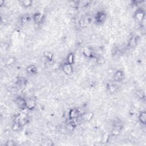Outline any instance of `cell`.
Instances as JSON below:
<instances>
[{
  "label": "cell",
  "instance_id": "cell-17",
  "mask_svg": "<svg viewBox=\"0 0 146 146\" xmlns=\"http://www.w3.org/2000/svg\"><path fill=\"white\" fill-rule=\"evenodd\" d=\"M21 5L25 8H28L30 7L33 4V1L30 0H25V1H20Z\"/></svg>",
  "mask_w": 146,
  "mask_h": 146
},
{
  "label": "cell",
  "instance_id": "cell-7",
  "mask_svg": "<svg viewBox=\"0 0 146 146\" xmlns=\"http://www.w3.org/2000/svg\"><path fill=\"white\" fill-rule=\"evenodd\" d=\"M26 109L29 110H33L35 108L36 102L35 99L33 98H29V99H26Z\"/></svg>",
  "mask_w": 146,
  "mask_h": 146
},
{
  "label": "cell",
  "instance_id": "cell-8",
  "mask_svg": "<svg viewBox=\"0 0 146 146\" xmlns=\"http://www.w3.org/2000/svg\"><path fill=\"white\" fill-rule=\"evenodd\" d=\"M114 81L117 82H122L124 78V73L122 70H118L114 74Z\"/></svg>",
  "mask_w": 146,
  "mask_h": 146
},
{
  "label": "cell",
  "instance_id": "cell-2",
  "mask_svg": "<svg viewBox=\"0 0 146 146\" xmlns=\"http://www.w3.org/2000/svg\"><path fill=\"white\" fill-rule=\"evenodd\" d=\"M123 124L119 120H117L114 122L113 129L111 131L112 135L113 136H118L120 134L123 130Z\"/></svg>",
  "mask_w": 146,
  "mask_h": 146
},
{
  "label": "cell",
  "instance_id": "cell-13",
  "mask_svg": "<svg viewBox=\"0 0 146 146\" xmlns=\"http://www.w3.org/2000/svg\"><path fill=\"white\" fill-rule=\"evenodd\" d=\"M83 53L84 56L88 57V58H93L94 56V52H93L92 50H91V49H89V48H86V49H84L83 50Z\"/></svg>",
  "mask_w": 146,
  "mask_h": 146
},
{
  "label": "cell",
  "instance_id": "cell-10",
  "mask_svg": "<svg viewBox=\"0 0 146 146\" xmlns=\"http://www.w3.org/2000/svg\"><path fill=\"white\" fill-rule=\"evenodd\" d=\"M94 116V114L92 112H88V113H86L83 114V115H81L82 119L86 121V122H88L92 119Z\"/></svg>",
  "mask_w": 146,
  "mask_h": 146
},
{
  "label": "cell",
  "instance_id": "cell-16",
  "mask_svg": "<svg viewBox=\"0 0 146 146\" xmlns=\"http://www.w3.org/2000/svg\"><path fill=\"white\" fill-rule=\"evenodd\" d=\"M42 14L40 13H36L32 16V18L35 23L40 22L42 19Z\"/></svg>",
  "mask_w": 146,
  "mask_h": 146
},
{
  "label": "cell",
  "instance_id": "cell-6",
  "mask_svg": "<svg viewBox=\"0 0 146 146\" xmlns=\"http://www.w3.org/2000/svg\"><path fill=\"white\" fill-rule=\"evenodd\" d=\"M62 70L67 75L72 74L74 72L72 65L66 62L62 65Z\"/></svg>",
  "mask_w": 146,
  "mask_h": 146
},
{
  "label": "cell",
  "instance_id": "cell-14",
  "mask_svg": "<svg viewBox=\"0 0 146 146\" xmlns=\"http://www.w3.org/2000/svg\"><path fill=\"white\" fill-rule=\"evenodd\" d=\"M107 90H108L110 93H114L117 91L118 87L115 84L110 83L107 85Z\"/></svg>",
  "mask_w": 146,
  "mask_h": 146
},
{
  "label": "cell",
  "instance_id": "cell-5",
  "mask_svg": "<svg viewBox=\"0 0 146 146\" xmlns=\"http://www.w3.org/2000/svg\"><path fill=\"white\" fill-rule=\"evenodd\" d=\"M15 103L20 109L22 110H25L26 109V99L24 98L18 97L15 99Z\"/></svg>",
  "mask_w": 146,
  "mask_h": 146
},
{
  "label": "cell",
  "instance_id": "cell-21",
  "mask_svg": "<svg viewBox=\"0 0 146 146\" xmlns=\"http://www.w3.org/2000/svg\"><path fill=\"white\" fill-rule=\"evenodd\" d=\"M137 97H138L139 99H140L141 100H145V93L142 90H138L136 92Z\"/></svg>",
  "mask_w": 146,
  "mask_h": 146
},
{
  "label": "cell",
  "instance_id": "cell-25",
  "mask_svg": "<svg viewBox=\"0 0 146 146\" xmlns=\"http://www.w3.org/2000/svg\"><path fill=\"white\" fill-rule=\"evenodd\" d=\"M17 82H18V85L22 86V85H24L25 81H24V78H20V79H18V81Z\"/></svg>",
  "mask_w": 146,
  "mask_h": 146
},
{
  "label": "cell",
  "instance_id": "cell-24",
  "mask_svg": "<svg viewBox=\"0 0 146 146\" xmlns=\"http://www.w3.org/2000/svg\"><path fill=\"white\" fill-rule=\"evenodd\" d=\"M43 145H53L54 144L53 143H52V141L50 140V139H46L45 140H43Z\"/></svg>",
  "mask_w": 146,
  "mask_h": 146
},
{
  "label": "cell",
  "instance_id": "cell-12",
  "mask_svg": "<svg viewBox=\"0 0 146 146\" xmlns=\"http://www.w3.org/2000/svg\"><path fill=\"white\" fill-rule=\"evenodd\" d=\"M139 120L141 124L145 125L146 124V113L145 111H141L139 115Z\"/></svg>",
  "mask_w": 146,
  "mask_h": 146
},
{
  "label": "cell",
  "instance_id": "cell-23",
  "mask_svg": "<svg viewBox=\"0 0 146 146\" xmlns=\"http://www.w3.org/2000/svg\"><path fill=\"white\" fill-rule=\"evenodd\" d=\"M105 62V59L102 57H99L97 58V63L99 65H102Z\"/></svg>",
  "mask_w": 146,
  "mask_h": 146
},
{
  "label": "cell",
  "instance_id": "cell-3",
  "mask_svg": "<svg viewBox=\"0 0 146 146\" xmlns=\"http://www.w3.org/2000/svg\"><path fill=\"white\" fill-rule=\"evenodd\" d=\"M106 19V13L104 11H100L98 12L95 16V21L98 24H102L104 23Z\"/></svg>",
  "mask_w": 146,
  "mask_h": 146
},
{
  "label": "cell",
  "instance_id": "cell-9",
  "mask_svg": "<svg viewBox=\"0 0 146 146\" xmlns=\"http://www.w3.org/2000/svg\"><path fill=\"white\" fill-rule=\"evenodd\" d=\"M138 44V36L136 35L132 36L128 42V47L129 48H134L136 47V46Z\"/></svg>",
  "mask_w": 146,
  "mask_h": 146
},
{
  "label": "cell",
  "instance_id": "cell-22",
  "mask_svg": "<svg viewBox=\"0 0 146 146\" xmlns=\"http://www.w3.org/2000/svg\"><path fill=\"white\" fill-rule=\"evenodd\" d=\"M15 61V59L14 57H11V58H9L7 59L6 61V65H11L14 63Z\"/></svg>",
  "mask_w": 146,
  "mask_h": 146
},
{
  "label": "cell",
  "instance_id": "cell-18",
  "mask_svg": "<svg viewBox=\"0 0 146 146\" xmlns=\"http://www.w3.org/2000/svg\"><path fill=\"white\" fill-rule=\"evenodd\" d=\"M22 127V125L20 124V122L15 121L12 125V130L14 131H18Z\"/></svg>",
  "mask_w": 146,
  "mask_h": 146
},
{
  "label": "cell",
  "instance_id": "cell-11",
  "mask_svg": "<svg viewBox=\"0 0 146 146\" xmlns=\"http://www.w3.org/2000/svg\"><path fill=\"white\" fill-rule=\"evenodd\" d=\"M26 70V72L28 73L29 74L31 75L35 74L36 73V71H37V69H36V66L33 65H29V66H27Z\"/></svg>",
  "mask_w": 146,
  "mask_h": 146
},
{
  "label": "cell",
  "instance_id": "cell-1",
  "mask_svg": "<svg viewBox=\"0 0 146 146\" xmlns=\"http://www.w3.org/2000/svg\"><path fill=\"white\" fill-rule=\"evenodd\" d=\"M145 11L142 9L139 8L135 11L134 18L136 22L138 24H142L145 19Z\"/></svg>",
  "mask_w": 146,
  "mask_h": 146
},
{
  "label": "cell",
  "instance_id": "cell-4",
  "mask_svg": "<svg viewBox=\"0 0 146 146\" xmlns=\"http://www.w3.org/2000/svg\"><path fill=\"white\" fill-rule=\"evenodd\" d=\"M81 116V113L78 109L72 108L68 113V118L70 120H77Z\"/></svg>",
  "mask_w": 146,
  "mask_h": 146
},
{
  "label": "cell",
  "instance_id": "cell-20",
  "mask_svg": "<svg viewBox=\"0 0 146 146\" xmlns=\"http://www.w3.org/2000/svg\"><path fill=\"white\" fill-rule=\"evenodd\" d=\"M44 56L45 57V58L49 61H52V59H53V57H54L53 54H52L51 52H50V51L45 52Z\"/></svg>",
  "mask_w": 146,
  "mask_h": 146
},
{
  "label": "cell",
  "instance_id": "cell-15",
  "mask_svg": "<svg viewBox=\"0 0 146 146\" xmlns=\"http://www.w3.org/2000/svg\"><path fill=\"white\" fill-rule=\"evenodd\" d=\"M74 61H75L74 54L72 53V52L68 54L67 57V59H66V62L70 63L71 65H73L74 63Z\"/></svg>",
  "mask_w": 146,
  "mask_h": 146
},
{
  "label": "cell",
  "instance_id": "cell-19",
  "mask_svg": "<svg viewBox=\"0 0 146 146\" xmlns=\"http://www.w3.org/2000/svg\"><path fill=\"white\" fill-rule=\"evenodd\" d=\"M31 19V17H30L28 15H24L23 17L21 18L20 19V23L22 25L26 24V23L28 22Z\"/></svg>",
  "mask_w": 146,
  "mask_h": 146
},
{
  "label": "cell",
  "instance_id": "cell-26",
  "mask_svg": "<svg viewBox=\"0 0 146 146\" xmlns=\"http://www.w3.org/2000/svg\"><path fill=\"white\" fill-rule=\"evenodd\" d=\"M5 145L8 146H14L15 145V144L14 141H8L5 143Z\"/></svg>",
  "mask_w": 146,
  "mask_h": 146
}]
</instances>
